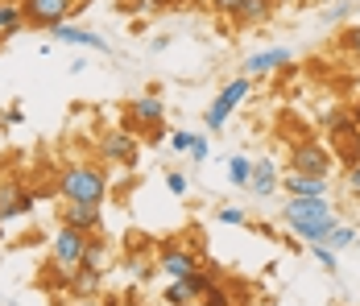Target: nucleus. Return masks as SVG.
Listing matches in <instances>:
<instances>
[{"label":"nucleus","mask_w":360,"mask_h":306,"mask_svg":"<svg viewBox=\"0 0 360 306\" xmlns=\"http://www.w3.org/2000/svg\"><path fill=\"white\" fill-rule=\"evenodd\" d=\"M282 224L294 236H302L307 244H323L327 232L340 224V211L331 207V199H286Z\"/></svg>","instance_id":"nucleus-1"},{"label":"nucleus","mask_w":360,"mask_h":306,"mask_svg":"<svg viewBox=\"0 0 360 306\" xmlns=\"http://www.w3.org/2000/svg\"><path fill=\"white\" fill-rule=\"evenodd\" d=\"M58 195L67 203L100 207L104 195H108V174H104V166H96V162H75V166H67V170L58 174Z\"/></svg>","instance_id":"nucleus-2"},{"label":"nucleus","mask_w":360,"mask_h":306,"mask_svg":"<svg viewBox=\"0 0 360 306\" xmlns=\"http://www.w3.org/2000/svg\"><path fill=\"white\" fill-rule=\"evenodd\" d=\"M335 170V153L323 141H298L290 145V174H311V178H331Z\"/></svg>","instance_id":"nucleus-3"},{"label":"nucleus","mask_w":360,"mask_h":306,"mask_svg":"<svg viewBox=\"0 0 360 306\" xmlns=\"http://www.w3.org/2000/svg\"><path fill=\"white\" fill-rule=\"evenodd\" d=\"M87 240L91 236H83V232H75V228L63 224V228L54 232V240H50V265L71 277V273L83 265V248H87Z\"/></svg>","instance_id":"nucleus-4"},{"label":"nucleus","mask_w":360,"mask_h":306,"mask_svg":"<svg viewBox=\"0 0 360 306\" xmlns=\"http://www.w3.org/2000/svg\"><path fill=\"white\" fill-rule=\"evenodd\" d=\"M249 87H252V79H249V75H236V79H232V83H228V87L219 91L216 103H212V108L203 112V125H207V133H219V129L228 125V116H232V112H236V108L245 103Z\"/></svg>","instance_id":"nucleus-5"},{"label":"nucleus","mask_w":360,"mask_h":306,"mask_svg":"<svg viewBox=\"0 0 360 306\" xmlns=\"http://www.w3.org/2000/svg\"><path fill=\"white\" fill-rule=\"evenodd\" d=\"M137 149H141V141H137V133H129V129H108V133L96 141L100 166H133L137 162Z\"/></svg>","instance_id":"nucleus-6"},{"label":"nucleus","mask_w":360,"mask_h":306,"mask_svg":"<svg viewBox=\"0 0 360 306\" xmlns=\"http://www.w3.org/2000/svg\"><path fill=\"white\" fill-rule=\"evenodd\" d=\"M71 13H79V0H21V17L34 30H54Z\"/></svg>","instance_id":"nucleus-7"},{"label":"nucleus","mask_w":360,"mask_h":306,"mask_svg":"<svg viewBox=\"0 0 360 306\" xmlns=\"http://www.w3.org/2000/svg\"><path fill=\"white\" fill-rule=\"evenodd\" d=\"M195 269H203V261H199L195 248H182V244H162V253L153 261V273H162L170 281H182V277H191Z\"/></svg>","instance_id":"nucleus-8"},{"label":"nucleus","mask_w":360,"mask_h":306,"mask_svg":"<svg viewBox=\"0 0 360 306\" xmlns=\"http://www.w3.org/2000/svg\"><path fill=\"white\" fill-rule=\"evenodd\" d=\"M162 120H166V103H162V96H141V100L129 103V112H124V129L129 133H153V129H162Z\"/></svg>","instance_id":"nucleus-9"},{"label":"nucleus","mask_w":360,"mask_h":306,"mask_svg":"<svg viewBox=\"0 0 360 306\" xmlns=\"http://www.w3.org/2000/svg\"><path fill=\"white\" fill-rule=\"evenodd\" d=\"M58 219H63L67 228H75V232H83V236H100V232H104V215H100V207H91V203L58 207Z\"/></svg>","instance_id":"nucleus-10"},{"label":"nucleus","mask_w":360,"mask_h":306,"mask_svg":"<svg viewBox=\"0 0 360 306\" xmlns=\"http://www.w3.org/2000/svg\"><path fill=\"white\" fill-rule=\"evenodd\" d=\"M34 203L37 199L21 186V182H0V224H4V219H21V215H30Z\"/></svg>","instance_id":"nucleus-11"},{"label":"nucleus","mask_w":360,"mask_h":306,"mask_svg":"<svg viewBox=\"0 0 360 306\" xmlns=\"http://www.w3.org/2000/svg\"><path fill=\"white\" fill-rule=\"evenodd\" d=\"M290 199H331V178H311V174H282Z\"/></svg>","instance_id":"nucleus-12"},{"label":"nucleus","mask_w":360,"mask_h":306,"mask_svg":"<svg viewBox=\"0 0 360 306\" xmlns=\"http://www.w3.org/2000/svg\"><path fill=\"white\" fill-rule=\"evenodd\" d=\"M54 42H67V46H79V50H96V54H112V42H104L100 34H91V30H79L71 21H63V25H54L50 30Z\"/></svg>","instance_id":"nucleus-13"},{"label":"nucleus","mask_w":360,"mask_h":306,"mask_svg":"<svg viewBox=\"0 0 360 306\" xmlns=\"http://www.w3.org/2000/svg\"><path fill=\"white\" fill-rule=\"evenodd\" d=\"M290 58H294V50L290 46H269V50H257V54H249L245 58V75H274V70L290 67Z\"/></svg>","instance_id":"nucleus-14"},{"label":"nucleus","mask_w":360,"mask_h":306,"mask_svg":"<svg viewBox=\"0 0 360 306\" xmlns=\"http://www.w3.org/2000/svg\"><path fill=\"white\" fill-rule=\"evenodd\" d=\"M282 186V174H278V166L269 162V158H261V162H252V178H249V191L257 195V199H269L274 191Z\"/></svg>","instance_id":"nucleus-15"},{"label":"nucleus","mask_w":360,"mask_h":306,"mask_svg":"<svg viewBox=\"0 0 360 306\" xmlns=\"http://www.w3.org/2000/svg\"><path fill=\"white\" fill-rule=\"evenodd\" d=\"M71 290L75 298H96L100 290H104V269H87V265H79V269L71 273Z\"/></svg>","instance_id":"nucleus-16"},{"label":"nucleus","mask_w":360,"mask_h":306,"mask_svg":"<svg viewBox=\"0 0 360 306\" xmlns=\"http://www.w3.org/2000/svg\"><path fill=\"white\" fill-rule=\"evenodd\" d=\"M269 17H274V0H245L232 21H236L240 30H249V25H265Z\"/></svg>","instance_id":"nucleus-17"},{"label":"nucleus","mask_w":360,"mask_h":306,"mask_svg":"<svg viewBox=\"0 0 360 306\" xmlns=\"http://www.w3.org/2000/svg\"><path fill=\"white\" fill-rule=\"evenodd\" d=\"M21 25H25V17H21V4H13V0H0V42L17 37V34H21Z\"/></svg>","instance_id":"nucleus-18"},{"label":"nucleus","mask_w":360,"mask_h":306,"mask_svg":"<svg viewBox=\"0 0 360 306\" xmlns=\"http://www.w3.org/2000/svg\"><path fill=\"white\" fill-rule=\"evenodd\" d=\"M224 170H228V182H232V186H245V191H249V178H252V158H245V153H232Z\"/></svg>","instance_id":"nucleus-19"},{"label":"nucleus","mask_w":360,"mask_h":306,"mask_svg":"<svg viewBox=\"0 0 360 306\" xmlns=\"http://www.w3.org/2000/svg\"><path fill=\"white\" fill-rule=\"evenodd\" d=\"M323 244L331 248V253H344V248H352V244H356V228H352V224H335V228L327 232Z\"/></svg>","instance_id":"nucleus-20"},{"label":"nucleus","mask_w":360,"mask_h":306,"mask_svg":"<svg viewBox=\"0 0 360 306\" xmlns=\"http://www.w3.org/2000/svg\"><path fill=\"white\" fill-rule=\"evenodd\" d=\"M83 265H87V269H104V265H108V244L91 236L87 248H83Z\"/></svg>","instance_id":"nucleus-21"},{"label":"nucleus","mask_w":360,"mask_h":306,"mask_svg":"<svg viewBox=\"0 0 360 306\" xmlns=\"http://www.w3.org/2000/svg\"><path fill=\"white\" fill-rule=\"evenodd\" d=\"M186 302H195L191 290H186V281H170V286L162 290V306H186Z\"/></svg>","instance_id":"nucleus-22"},{"label":"nucleus","mask_w":360,"mask_h":306,"mask_svg":"<svg viewBox=\"0 0 360 306\" xmlns=\"http://www.w3.org/2000/svg\"><path fill=\"white\" fill-rule=\"evenodd\" d=\"M124 273H129L133 281H145V277H153V261H145V257H137V253H133V257L124 261Z\"/></svg>","instance_id":"nucleus-23"},{"label":"nucleus","mask_w":360,"mask_h":306,"mask_svg":"<svg viewBox=\"0 0 360 306\" xmlns=\"http://www.w3.org/2000/svg\"><path fill=\"white\" fill-rule=\"evenodd\" d=\"M340 50H344V54H352V58L360 63V25H348V30L340 34Z\"/></svg>","instance_id":"nucleus-24"},{"label":"nucleus","mask_w":360,"mask_h":306,"mask_svg":"<svg viewBox=\"0 0 360 306\" xmlns=\"http://www.w3.org/2000/svg\"><path fill=\"white\" fill-rule=\"evenodd\" d=\"M186 158H191L195 166H203V162L212 158V141H207V136L199 133V136H195V145H191V153H186Z\"/></svg>","instance_id":"nucleus-25"},{"label":"nucleus","mask_w":360,"mask_h":306,"mask_svg":"<svg viewBox=\"0 0 360 306\" xmlns=\"http://www.w3.org/2000/svg\"><path fill=\"white\" fill-rule=\"evenodd\" d=\"M166 191L182 199V195L191 191V178H186V174H179V170H166Z\"/></svg>","instance_id":"nucleus-26"},{"label":"nucleus","mask_w":360,"mask_h":306,"mask_svg":"<svg viewBox=\"0 0 360 306\" xmlns=\"http://www.w3.org/2000/svg\"><path fill=\"white\" fill-rule=\"evenodd\" d=\"M311 253H315V261H319V265H323L327 273H335V269H340V261H335V253H331L327 244H311Z\"/></svg>","instance_id":"nucleus-27"},{"label":"nucleus","mask_w":360,"mask_h":306,"mask_svg":"<svg viewBox=\"0 0 360 306\" xmlns=\"http://www.w3.org/2000/svg\"><path fill=\"white\" fill-rule=\"evenodd\" d=\"M195 136H199V133H186V129H179V133H170V149H174V153H191Z\"/></svg>","instance_id":"nucleus-28"},{"label":"nucleus","mask_w":360,"mask_h":306,"mask_svg":"<svg viewBox=\"0 0 360 306\" xmlns=\"http://www.w3.org/2000/svg\"><path fill=\"white\" fill-rule=\"evenodd\" d=\"M216 219L219 224H228V228H240V224H245V211H240V207H219Z\"/></svg>","instance_id":"nucleus-29"},{"label":"nucleus","mask_w":360,"mask_h":306,"mask_svg":"<svg viewBox=\"0 0 360 306\" xmlns=\"http://www.w3.org/2000/svg\"><path fill=\"white\" fill-rule=\"evenodd\" d=\"M340 145H344V162H348V166H356V162H360V133L348 136V141H340Z\"/></svg>","instance_id":"nucleus-30"},{"label":"nucleus","mask_w":360,"mask_h":306,"mask_svg":"<svg viewBox=\"0 0 360 306\" xmlns=\"http://www.w3.org/2000/svg\"><path fill=\"white\" fill-rule=\"evenodd\" d=\"M207 4H212V8H216L219 17H236V13H240V4H245V0H207Z\"/></svg>","instance_id":"nucleus-31"},{"label":"nucleus","mask_w":360,"mask_h":306,"mask_svg":"<svg viewBox=\"0 0 360 306\" xmlns=\"http://www.w3.org/2000/svg\"><path fill=\"white\" fill-rule=\"evenodd\" d=\"M21 120H25V108H21V103H8V108H4V125H8V129H17Z\"/></svg>","instance_id":"nucleus-32"},{"label":"nucleus","mask_w":360,"mask_h":306,"mask_svg":"<svg viewBox=\"0 0 360 306\" xmlns=\"http://www.w3.org/2000/svg\"><path fill=\"white\" fill-rule=\"evenodd\" d=\"M203 302H207V306H232V298H228V290H224V286H216Z\"/></svg>","instance_id":"nucleus-33"},{"label":"nucleus","mask_w":360,"mask_h":306,"mask_svg":"<svg viewBox=\"0 0 360 306\" xmlns=\"http://www.w3.org/2000/svg\"><path fill=\"white\" fill-rule=\"evenodd\" d=\"M348 191H360V162L348 166Z\"/></svg>","instance_id":"nucleus-34"},{"label":"nucleus","mask_w":360,"mask_h":306,"mask_svg":"<svg viewBox=\"0 0 360 306\" xmlns=\"http://www.w3.org/2000/svg\"><path fill=\"white\" fill-rule=\"evenodd\" d=\"M352 120H356V129H360V100H356V108H352Z\"/></svg>","instance_id":"nucleus-35"},{"label":"nucleus","mask_w":360,"mask_h":306,"mask_svg":"<svg viewBox=\"0 0 360 306\" xmlns=\"http://www.w3.org/2000/svg\"><path fill=\"white\" fill-rule=\"evenodd\" d=\"M104 306H124V302H116V298H104Z\"/></svg>","instance_id":"nucleus-36"},{"label":"nucleus","mask_w":360,"mask_h":306,"mask_svg":"<svg viewBox=\"0 0 360 306\" xmlns=\"http://www.w3.org/2000/svg\"><path fill=\"white\" fill-rule=\"evenodd\" d=\"M186 306H207V302H203V298H199V302H186Z\"/></svg>","instance_id":"nucleus-37"},{"label":"nucleus","mask_w":360,"mask_h":306,"mask_svg":"<svg viewBox=\"0 0 360 306\" xmlns=\"http://www.w3.org/2000/svg\"><path fill=\"white\" fill-rule=\"evenodd\" d=\"M124 306H145V302H124Z\"/></svg>","instance_id":"nucleus-38"},{"label":"nucleus","mask_w":360,"mask_h":306,"mask_svg":"<svg viewBox=\"0 0 360 306\" xmlns=\"http://www.w3.org/2000/svg\"><path fill=\"white\" fill-rule=\"evenodd\" d=\"M356 236H360V224H356Z\"/></svg>","instance_id":"nucleus-39"},{"label":"nucleus","mask_w":360,"mask_h":306,"mask_svg":"<svg viewBox=\"0 0 360 306\" xmlns=\"http://www.w3.org/2000/svg\"><path fill=\"white\" fill-rule=\"evenodd\" d=\"M356 244H360V236H356Z\"/></svg>","instance_id":"nucleus-40"}]
</instances>
